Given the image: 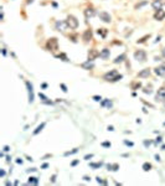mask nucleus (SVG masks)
<instances>
[{
  "label": "nucleus",
  "mask_w": 165,
  "mask_h": 186,
  "mask_svg": "<svg viewBox=\"0 0 165 186\" xmlns=\"http://www.w3.org/2000/svg\"><path fill=\"white\" fill-rule=\"evenodd\" d=\"M103 78L106 80V81H108V82H117V81H119V80L122 78V75H119L118 71H116V70H112L111 72L106 73Z\"/></svg>",
  "instance_id": "1"
},
{
  "label": "nucleus",
  "mask_w": 165,
  "mask_h": 186,
  "mask_svg": "<svg viewBox=\"0 0 165 186\" xmlns=\"http://www.w3.org/2000/svg\"><path fill=\"white\" fill-rule=\"evenodd\" d=\"M66 24H67V26H68L70 29L75 30V29L78 27V20L76 19L73 15H68V16H67V19H66Z\"/></svg>",
  "instance_id": "2"
},
{
  "label": "nucleus",
  "mask_w": 165,
  "mask_h": 186,
  "mask_svg": "<svg viewBox=\"0 0 165 186\" xmlns=\"http://www.w3.org/2000/svg\"><path fill=\"white\" fill-rule=\"evenodd\" d=\"M47 48L50 50V51H56V50H58V42H57V38L52 37L50 38L48 41H47Z\"/></svg>",
  "instance_id": "3"
},
{
  "label": "nucleus",
  "mask_w": 165,
  "mask_h": 186,
  "mask_svg": "<svg viewBox=\"0 0 165 186\" xmlns=\"http://www.w3.org/2000/svg\"><path fill=\"white\" fill-rule=\"evenodd\" d=\"M134 57H135L137 61L144 62V61H146V53L144 52L143 50H138V51H135V53H134Z\"/></svg>",
  "instance_id": "4"
},
{
  "label": "nucleus",
  "mask_w": 165,
  "mask_h": 186,
  "mask_svg": "<svg viewBox=\"0 0 165 186\" xmlns=\"http://www.w3.org/2000/svg\"><path fill=\"white\" fill-rule=\"evenodd\" d=\"M26 87H28V93H29V102L32 103L34 102V87L29 81H26Z\"/></svg>",
  "instance_id": "5"
},
{
  "label": "nucleus",
  "mask_w": 165,
  "mask_h": 186,
  "mask_svg": "<svg viewBox=\"0 0 165 186\" xmlns=\"http://www.w3.org/2000/svg\"><path fill=\"white\" fill-rule=\"evenodd\" d=\"M164 18H165V11L164 10H161V9L156 10V13L154 14V19L158 20V21H161V20H164Z\"/></svg>",
  "instance_id": "6"
},
{
  "label": "nucleus",
  "mask_w": 165,
  "mask_h": 186,
  "mask_svg": "<svg viewBox=\"0 0 165 186\" xmlns=\"http://www.w3.org/2000/svg\"><path fill=\"white\" fill-rule=\"evenodd\" d=\"M99 19L104 21V22H111V15L108 13H106V11H101L99 13Z\"/></svg>",
  "instance_id": "7"
},
{
  "label": "nucleus",
  "mask_w": 165,
  "mask_h": 186,
  "mask_svg": "<svg viewBox=\"0 0 165 186\" xmlns=\"http://www.w3.org/2000/svg\"><path fill=\"white\" fill-rule=\"evenodd\" d=\"M99 56V52L97 51V50H90V52H88V60L90 61H93V60H96V58Z\"/></svg>",
  "instance_id": "8"
},
{
  "label": "nucleus",
  "mask_w": 165,
  "mask_h": 186,
  "mask_svg": "<svg viewBox=\"0 0 165 186\" xmlns=\"http://www.w3.org/2000/svg\"><path fill=\"white\" fill-rule=\"evenodd\" d=\"M155 73L158 75L159 77H165V66L163 65V66H159V67H156L155 70Z\"/></svg>",
  "instance_id": "9"
},
{
  "label": "nucleus",
  "mask_w": 165,
  "mask_h": 186,
  "mask_svg": "<svg viewBox=\"0 0 165 186\" xmlns=\"http://www.w3.org/2000/svg\"><path fill=\"white\" fill-rule=\"evenodd\" d=\"M56 27L58 30H61V31H65L66 30V27H68L66 24V21H57L56 22Z\"/></svg>",
  "instance_id": "10"
},
{
  "label": "nucleus",
  "mask_w": 165,
  "mask_h": 186,
  "mask_svg": "<svg viewBox=\"0 0 165 186\" xmlns=\"http://www.w3.org/2000/svg\"><path fill=\"white\" fill-rule=\"evenodd\" d=\"M156 99L158 100H163L165 99V88H160L158 93H156Z\"/></svg>",
  "instance_id": "11"
},
{
  "label": "nucleus",
  "mask_w": 165,
  "mask_h": 186,
  "mask_svg": "<svg viewBox=\"0 0 165 186\" xmlns=\"http://www.w3.org/2000/svg\"><path fill=\"white\" fill-rule=\"evenodd\" d=\"M149 75H150V70H149V68H144L143 71H140L138 73V77L144 78V77H149Z\"/></svg>",
  "instance_id": "12"
},
{
  "label": "nucleus",
  "mask_w": 165,
  "mask_h": 186,
  "mask_svg": "<svg viewBox=\"0 0 165 186\" xmlns=\"http://www.w3.org/2000/svg\"><path fill=\"white\" fill-rule=\"evenodd\" d=\"M109 53H111V52H109L108 48H103V50L99 52V57H102V58H104V60H106V58L109 57Z\"/></svg>",
  "instance_id": "13"
},
{
  "label": "nucleus",
  "mask_w": 165,
  "mask_h": 186,
  "mask_svg": "<svg viewBox=\"0 0 165 186\" xmlns=\"http://www.w3.org/2000/svg\"><path fill=\"white\" fill-rule=\"evenodd\" d=\"M94 14H96V13H94V10L92 9V8H87V9L85 10V15H86V18H87V19L92 18Z\"/></svg>",
  "instance_id": "14"
},
{
  "label": "nucleus",
  "mask_w": 165,
  "mask_h": 186,
  "mask_svg": "<svg viewBox=\"0 0 165 186\" xmlns=\"http://www.w3.org/2000/svg\"><path fill=\"white\" fill-rule=\"evenodd\" d=\"M91 38H92V31L91 30H86L85 33H83V40L85 41H90Z\"/></svg>",
  "instance_id": "15"
},
{
  "label": "nucleus",
  "mask_w": 165,
  "mask_h": 186,
  "mask_svg": "<svg viewBox=\"0 0 165 186\" xmlns=\"http://www.w3.org/2000/svg\"><path fill=\"white\" fill-rule=\"evenodd\" d=\"M81 66L83 67V68H86V70H90V68H93V61H88L87 62H85V63H82Z\"/></svg>",
  "instance_id": "16"
},
{
  "label": "nucleus",
  "mask_w": 165,
  "mask_h": 186,
  "mask_svg": "<svg viewBox=\"0 0 165 186\" xmlns=\"http://www.w3.org/2000/svg\"><path fill=\"white\" fill-rule=\"evenodd\" d=\"M102 107H108V108H111L112 105H113V103H112V100H109V99H106V100H102Z\"/></svg>",
  "instance_id": "17"
},
{
  "label": "nucleus",
  "mask_w": 165,
  "mask_h": 186,
  "mask_svg": "<svg viewBox=\"0 0 165 186\" xmlns=\"http://www.w3.org/2000/svg\"><path fill=\"white\" fill-rule=\"evenodd\" d=\"M118 169H119V165L118 164H108V170H111V171H117Z\"/></svg>",
  "instance_id": "18"
},
{
  "label": "nucleus",
  "mask_w": 165,
  "mask_h": 186,
  "mask_svg": "<svg viewBox=\"0 0 165 186\" xmlns=\"http://www.w3.org/2000/svg\"><path fill=\"white\" fill-rule=\"evenodd\" d=\"M97 32H98V35H101V36L104 38L108 31H107V29H98V30H97Z\"/></svg>",
  "instance_id": "19"
},
{
  "label": "nucleus",
  "mask_w": 165,
  "mask_h": 186,
  "mask_svg": "<svg viewBox=\"0 0 165 186\" xmlns=\"http://www.w3.org/2000/svg\"><path fill=\"white\" fill-rule=\"evenodd\" d=\"M124 58H125V55L123 53V55H120V56H118L116 60H114V63H119V62H123L124 61Z\"/></svg>",
  "instance_id": "20"
},
{
  "label": "nucleus",
  "mask_w": 165,
  "mask_h": 186,
  "mask_svg": "<svg viewBox=\"0 0 165 186\" xmlns=\"http://www.w3.org/2000/svg\"><path fill=\"white\" fill-rule=\"evenodd\" d=\"M45 125H46V123H41V124H40V125L37 127V129H36V130L34 132V134H35V135H36V134H38L40 132H41V130H42V128L45 127Z\"/></svg>",
  "instance_id": "21"
},
{
  "label": "nucleus",
  "mask_w": 165,
  "mask_h": 186,
  "mask_svg": "<svg viewBox=\"0 0 165 186\" xmlns=\"http://www.w3.org/2000/svg\"><path fill=\"white\" fill-rule=\"evenodd\" d=\"M29 184H34V185H36V184H38V179L37 177H30L29 179Z\"/></svg>",
  "instance_id": "22"
},
{
  "label": "nucleus",
  "mask_w": 165,
  "mask_h": 186,
  "mask_svg": "<svg viewBox=\"0 0 165 186\" xmlns=\"http://www.w3.org/2000/svg\"><path fill=\"white\" fill-rule=\"evenodd\" d=\"M143 169H144V171H149L151 169V165L149 162H145V164H143Z\"/></svg>",
  "instance_id": "23"
},
{
  "label": "nucleus",
  "mask_w": 165,
  "mask_h": 186,
  "mask_svg": "<svg viewBox=\"0 0 165 186\" xmlns=\"http://www.w3.org/2000/svg\"><path fill=\"white\" fill-rule=\"evenodd\" d=\"M160 5H161V4H160V1H159V0H155V1L153 3V6H154L156 10L160 9Z\"/></svg>",
  "instance_id": "24"
},
{
  "label": "nucleus",
  "mask_w": 165,
  "mask_h": 186,
  "mask_svg": "<svg viewBox=\"0 0 165 186\" xmlns=\"http://www.w3.org/2000/svg\"><path fill=\"white\" fill-rule=\"evenodd\" d=\"M57 57H58V58L61 57V58H62V61H66V62L68 61V58H67V56H66V55H65V53H60V55H58Z\"/></svg>",
  "instance_id": "25"
},
{
  "label": "nucleus",
  "mask_w": 165,
  "mask_h": 186,
  "mask_svg": "<svg viewBox=\"0 0 165 186\" xmlns=\"http://www.w3.org/2000/svg\"><path fill=\"white\" fill-rule=\"evenodd\" d=\"M150 37V35H146V36H144V37H141L140 40H138V43H141V42H144V41H145L146 38H149Z\"/></svg>",
  "instance_id": "26"
},
{
  "label": "nucleus",
  "mask_w": 165,
  "mask_h": 186,
  "mask_svg": "<svg viewBox=\"0 0 165 186\" xmlns=\"http://www.w3.org/2000/svg\"><path fill=\"white\" fill-rule=\"evenodd\" d=\"M77 151H78V149H73V150H71V151H67L66 154H65V155H72V154H75V153H77Z\"/></svg>",
  "instance_id": "27"
},
{
  "label": "nucleus",
  "mask_w": 165,
  "mask_h": 186,
  "mask_svg": "<svg viewBox=\"0 0 165 186\" xmlns=\"http://www.w3.org/2000/svg\"><path fill=\"white\" fill-rule=\"evenodd\" d=\"M102 146H104V148H109V146H111V143H109V142H104V143H102Z\"/></svg>",
  "instance_id": "28"
},
{
  "label": "nucleus",
  "mask_w": 165,
  "mask_h": 186,
  "mask_svg": "<svg viewBox=\"0 0 165 186\" xmlns=\"http://www.w3.org/2000/svg\"><path fill=\"white\" fill-rule=\"evenodd\" d=\"M91 165V167H101V165H102V164H101V162H98V164H90Z\"/></svg>",
  "instance_id": "29"
},
{
  "label": "nucleus",
  "mask_w": 165,
  "mask_h": 186,
  "mask_svg": "<svg viewBox=\"0 0 165 186\" xmlns=\"http://www.w3.org/2000/svg\"><path fill=\"white\" fill-rule=\"evenodd\" d=\"M140 86H141L140 82H138V83H134V84H133V89H135V88H139Z\"/></svg>",
  "instance_id": "30"
},
{
  "label": "nucleus",
  "mask_w": 165,
  "mask_h": 186,
  "mask_svg": "<svg viewBox=\"0 0 165 186\" xmlns=\"http://www.w3.org/2000/svg\"><path fill=\"white\" fill-rule=\"evenodd\" d=\"M93 99H94V100H97V102H98V100H101V99H102V98H101V95H99V97H98V95H94V97H93Z\"/></svg>",
  "instance_id": "31"
},
{
  "label": "nucleus",
  "mask_w": 165,
  "mask_h": 186,
  "mask_svg": "<svg viewBox=\"0 0 165 186\" xmlns=\"http://www.w3.org/2000/svg\"><path fill=\"white\" fill-rule=\"evenodd\" d=\"M92 156H93V155H92V154H90V155H86L85 159H86V160H90V159H91Z\"/></svg>",
  "instance_id": "32"
},
{
  "label": "nucleus",
  "mask_w": 165,
  "mask_h": 186,
  "mask_svg": "<svg viewBox=\"0 0 165 186\" xmlns=\"http://www.w3.org/2000/svg\"><path fill=\"white\" fill-rule=\"evenodd\" d=\"M61 87H62V91H63V92H67V88H66V86H65V84H61Z\"/></svg>",
  "instance_id": "33"
},
{
  "label": "nucleus",
  "mask_w": 165,
  "mask_h": 186,
  "mask_svg": "<svg viewBox=\"0 0 165 186\" xmlns=\"http://www.w3.org/2000/svg\"><path fill=\"white\" fill-rule=\"evenodd\" d=\"M124 143L127 144V145H129V146H133V143H130V142H127V140H125Z\"/></svg>",
  "instance_id": "34"
},
{
  "label": "nucleus",
  "mask_w": 165,
  "mask_h": 186,
  "mask_svg": "<svg viewBox=\"0 0 165 186\" xmlns=\"http://www.w3.org/2000/svg\"><path fill=\"white\" fill-rule=\"evenodd\" d=\"M0 176H1V177L5 176V171H4V170H1V172H0Z\"/></svg>",
  "instance_id": "35"
},
{
  "label": "nucleus",
  "mask_w": 165,
  "mask_h": 186,
  "mask_svg": "<svg viewBox=\"0 0 165 186\" xmlns=\"http://www.w3.org/2000/svg\"><path fill=\"white\" fill-rule=\"evenodd\" d=\"M78 164V160H75V161L72 162V166H75V165H77Z\"/></svg>",
  "instance_id": "36"
},
{
  "label": "nucleus",
  "mask_w": 165,
  "mask_h": 186,
  "mask_svg": "<svg viewBox=\"0 0 165 186\" xmlns=\"http://www.w3.org/2000/svg\"><path fill=\"white\" fill-rule=\"evenodd\" d=\"M108 130H111V132H112V130H114L113 127H112V125H111V127H108Z\"/></svg>",
  "instance_id": "37"
},
{
  "label": "nucleus",
  "mask_w": 165,
  "mask_h": 186,
  "mask_svg": "<svg viewBox=\"0 0 165 186\" xmlns=\"http://www.w3.org/2000/svg\"><path fill=\"white\" fill-rule=\"evenodd\" d=\"M9 150V146H4V151H8Z\"/></svg>",
  "instance_id": "38"
},
{
  "label": "nucleus",
  "mask_w": 165,
  "mask_h": 186,
  "mask_svg": "<svg viewBox=\"0 0 165 186\" xmlns=\"http://www.w3.org/2000/svg\"><path fill=\"white\" fill-rule=\"evenodd\" d=\"M144 144H145V145H150V142H146V140H145V142H144Z\"/></svg>",
  "instance_id": "39"
},
{
  "label": "nucleus",
  "mask_w": 165,
  "mask_h": 186,
  "mask_svg": "<svg viewBox=\"0 0 165 186\" xmlns=\"http://www.w3.org/2000/svg\"><path fill=\"white\" fill-rule=\"evenodd\" d=\"M16 162H18V164H21V162H23V160H21V159H19V160H16Z\"/></svg>",
  "instance_id": "40"
},
{
  "label": "nucleus",
  "mask_w": 165,
  "mask_h": 186,
  "mask_svg": "<svg viewBox=\"0 0 165 186\" xmlns=\"http://www.w3.org/2000/svg\"><path fill=\"white\" fill-rule=\"evenodd\" d=\"M163 56L165 57V48H163Z\"/></svg>",
  "instance_id": "41"
}]
</instances>
